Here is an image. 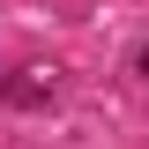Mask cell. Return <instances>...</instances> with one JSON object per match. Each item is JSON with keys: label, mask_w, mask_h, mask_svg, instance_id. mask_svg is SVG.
Here are the masks:
<instances>
[{"label": "cell", "mask_w": 149, "mask_h": 149, "mask_svg": "<svg viewBox=\"0 0 149 149\" xmlns=\"http://www.w3.org/2000/svg\"><path fill=\"white\" fill-rule=\"evenodd\" d=\"M142 74H149V52H142Z\"/></svg>", "instance_id": "obj_1"}]
</instances>
